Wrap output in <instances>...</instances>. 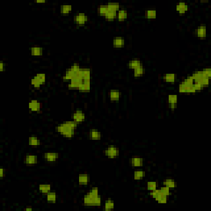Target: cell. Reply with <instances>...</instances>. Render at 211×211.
Here are the masks:
<instances>
[{"label":"cell","instance_id":"obj_1","mask_svg":"<svg viewBox=\"0 0 211 211\" xmlns=\"http://www.w3.org/2000/svg\"><path fill=\"white\" fill-rule=\"evenodd\" d=\"M68 88L88 93L91 89V70L89 68H80L68 83Z\"/></svg>","mask_w":211,"mask_h":211},{"label":"cell","instance_id":"obj_2","mask_svg":"<svg viewBox=\"0 0 211 211\" xmlns=\"http://www.w3.org/2000/svg\"><path fill=\"white\" fill-rule=\"evenodd\" d=\"M78 124L73 120H68L60 123L56 126V131L66 138H71L74 136Z\"/></svg>","mask_w":211,"mask_h":211},{"label":"cell","instance_id":"obj_3","mask_svg":"<svg viewBox=\"0 0 211 211\" xmlns=\"http://www.w3.org/2000/svg\"><path fill=\"white\" fill-rule=\"evenodd\" d=\"M83 204L86 206H100L102 204V197L98 187H93L84 195Z\"/></svg>","mask_w":211,"mask_h":211},{"label":"cell","instance_id":"obj_4","mask_svg":"<svg viewBox=\"0 0 211 211\" xmlns=\"http://www.w3.org/2000/svg\"><path fill=\"white\" fill-rule=\"evenodd\" d=\"M178 91L182 94H195L196 92L193 88V78L191 75L186 78L178 86Z\"/></svg>","mask_w":211,"mask_h":211},{"label":"cell","instance_id":"obj_5","mask_svg":"<svg viewBox=\"0 0 211 211\" xmlns=\"http://www.w3.org/2000/svg\"><path fill=\"white\" fill-rule=\"evenodd\" d=\"M46 81V75L44 73H38L33 76L31 80V84L35 88H40Z\"/></svg>","mask_w":211,"mask_h":211},{"label":"cell","instance_id":"obj_6","mask_svg":"<svg viewBox=\"0 0 211 211\" xmlns=\"http://www.w3.org/2000/svg\"><path fill=\"white\" fill-rule=\"evenodd\" d=\"M81 68L79 65V64H78V63H74L72 65L70 66V68H68L67 70L65 71V73L63 75V81L65 83H69L71 79H72V78H73V75L76 73L79 68Z\"/></svg>","mask_w":211,"mask_h":211},{"label":"cell","instance_id":"obj_7","mask_svg":"<svg viewBox=\"0 0 211 211\" xmlns=\"http://www.w3.org/2000/svg\"><path fill=\"white\" fill-rule=\"evenodd\" d=\"M150 195L159 204H167L168 202V196L163 195L160 189L157 188L154 191H150Z\"/></svg>","mask_w":211,"mask_h":211},{"label":"cell","instance_id":"obj_8","mask_svg":"<svg viewBox=\"0 0 211 211\" xmlns=\"http://www.w3.org/2000/svg\"><path fill=\"white\" fill-rule=\"evenodd\" d=\"M104 154L109 158L111 159H114L117 158L120 154V150L116 146L111 145L109 147H107L106 149L104 150Z\"/></svg>","mask_w":211,"mask_h":211},{"label":"cell","instance_id":"obj_9","mask_svg":"<svg viewBox=\"0 0 211 211\" xmlns=\"http://www.w3.org/2000/svg\"><path fill=\"white\" fill-rule=\"evenodd\" d=\"M88 21V17L83 13H79L76 14L73 18V22L78 26H84Z\"/></svg>","mask_w":211,"mask_h":211},{"label":"cell","instance_id":"obj_10","mask_svg":"<svg viewBox=\"0 0 211 211\" xmlns=\"http://www.w3.org/2000/svg\"><path fill=\"white\" fill-rule=\"evenodd\" d=\"M72 119H73L74 122H76L78 125V124H81V123L85 121L86 115L81 110H76L73 113V115H72Z\"/></svg>","mask_w":211,"mask_h":211},{"label":"cell","instance_id":"obj_11","mask_svg":"<svg viewBox=\"0 0 211 211\" xmlns=\"http://www.w3.org/2000/svg\"><path fill=\"white\" fill-rule=\"evenodd\" d=\"M195 36L196 37L200 39H204L206 38L207 36V28L205 24H200L197 28H195Z\"/></svg>","mask_w":211,"mask_h":211},{"label":"cell","instance_id":"obj_12","mask_svg":"<svg viewBox=\"0 0 211 211\" xmlns=\"http://www.w3.org/2000/svg\"><path fill=\"white\" fill-rule=\"evenodd\" d=\"M28 108L32 112H40L42 108V104L39 101L33 99L28 103Z\"/></svg>","mask_w":211,"mask_h":211},{"label":"cell","instance_id":"obj_13","mask_svg":"<svg viewBox=\"0 0 211 211\" xmlns=\"http://www.w3.org/2000/svg\"><path fill=\"white\" fill-rule=\"evenodd\" d=\"M24 163L28 166H34L38 163V157L34 154H28L24 157Z\"/></svg>","mask_w":211,"mask_h":211},{"label":"cell","instance_id":"obj_14","mask_svg":"<svg viewBox=\"0 0 211 211\" xmlns=\"http://www.w3.org/2000/svg\"><path fill=\"white\" fill-rule=\"evenodd\" d=\"M59 158V154L56 152H47L44 154L45 161L47 163H55Z\"/></svg>","mask_w":211,"mask_h":211},{"label":"cell","instance_id":"obj_15","mask_svg":"<svg viewBox=\"0 0 211 211\" xmlns=\"http://www.w3.org/2000/svg\"><path fill=\"white\" fill-rule=\"evenodd\" d=\"M177 101H178V98H177V94H169L168 98V106L171 110H175L177 107Z\"/></svg>","mask_w":211,"mask_h":211},{"label":"cell","instance_id":"obj_16","mask_svg":"<svg viewBox=\"0 0 211 211\" xmlns=\"http://www.w3.org/2000/svg\"><path fill=\"white\" fill-rule=\"evenodd\" d=\"M88 137L93 141H99L102 138V133L97 129H91L89 130Z\"/></svg>","mask_w":211,"mask_h":211},{"label":"cell","instance_id":"obj_17","mask_svg":"<svg viewBox=\"0 0 211 211\" xmlns=\"http://www.w3.org/2000/svg\"><path fill=\"white\" fill-rule=\"evenodd\" d=\"M129 163L134 168H141L143 164V160L141 157L134 156L129 159Z\"/></svg>","mask_w":211,"mask_h":211},{"label":"cell","instance_id":"obj_18","mask_svg":"<svg viewBox=\"0 0 211 211\" xmlns=\"http://www.w3.org/2000/svg\"><path fill=\"white\" fill-rule=\"evenodd\" d=\"M112 45H113V47L116 48V49H120V48H123L125 45V38L122 37H114L113 41H112Z\"/></svg>","mask_w":211,"mask_h":211},{"label":"cell","instance_id":"obj_19","mask_svg":"<svg viewBox=\"0 0 211 211\" xmlns=\"http://www.w3.org/2000/svg\"><path fill=\"white\" fill-rule=\"evenodd\" d=\"M121 98V93L118 89H111L109 93V98L112 102H118Z\"/></svg>","mask_w":211,"mask_h":211},{"label":"cell","instance_id":"obj_20","mask_svg":"<svg viewBox=\"0 0 211 211\" xmlns=\"http://www.w3.org/2000/svg\"><path fill=\"white\" fill-rule=\"evenodd\" d=\"M176 10L180 15H183L189 10V6L186 3H178L176 6Z\"/></svg>","mask_w":211,"mask_h":211},{"label":"cell","instance_id":"obj_21","mask_svg":"<svg viewBox=\"0 0 211 211\" xmlns=\"http://www.w3.org/2000/svg\"><path fill=\"white\" fill-rule=\"evenodd\" d=\"M30 53H31V55H32V56L39 57L43 55L44 50L41 46H35L31 47V49H30Z\"/></svg>","mask_w":211,"mask_h":211},{"label":"cell","instance_id":"obj_22","mask_svg":"<svg viewBox=\"0 0 211 211\" xmlns=\"http://www.w3.org/2000/svg\"><path fill=\"white\" fill-rule=\"evenodd\" d=\"M78 182L80 185L82 186H86L90 182V177H89L88 174L87 173H83V174H80L78 177Z\"/></svg>","mask_w":211,"mask_h":211},{"label":"cell","instance_id":"obj_23","mask_svg":"<svg viewBox=\"0 0 211 211\" xmlns=\"http://www.w3.org/2000/svg\"><path fill=\"white\" fill-rule=\"evenodd\" d=\"M142 65H143V64H142V62H141V60L139 59H130L129 63H128V68L129 69H133V70Z\"/></svg>","mask_w":211,"mask_h":211},{"label":"cell","instance_id":"obj_24","mask_svg":"<svg viewBox=\"0 0 211 211\" xmlns=\"http://www.w3.org/2000/svg\"><path fill=\"white\" fill-rule=\"evenodd\" d=\"M163 79L164 82L168 83H174L177 80V75L173 73H165L163 77Z\"/></svg>","mask_w":211,"mask_h":211},{"label":"cell","instance_id":"obj_25","mask_svg":"<svg viewBox=\"0 0 211 211\" xmlns=\"http://www.w3.org/2000/svg\"><path fill=\"white\" fill-rule=\"evenodd\" d=\"M128 18V12L125 9L120 8L118 12H117V16H116V19L119 22H124Z\"/></svg>","mask_w":211,"mask_h":211},{"label":"cell","instance_id":"obj_26","mask_svg":"<svg viewBox=\"0 0 211 211\" xmlns=\"http://www.w3.org/2000/svg\"><path fill=\"white\" fill-rule=\"evenodd\" d=\"M28 144L32 148H37L41 144V141L38 138V137L32 135V136H30L28 138Z\"/></svg>","mask_w":211,"mask_h":211},{"label":"cell","instance_id":"obj_27","mask_svg":"<svg viewBox=\"0 0 211 211\" xmlns=\"http://www.w3.org/2000/svg\"><path fill=\"white\" fill-rule=\"evenodd\" d=\"M38 190L41 194L46 195L50 191H51V185L50 184H41L39 186Z\"/></svg>","mask_w":211,"mask_h":211},{"label":"cell","instance_id":"obj_28","mask_svg":"<svg viewBox=\"0 0 211 211\" xmlns=\"http://www.w3.org/2000/svg\"><path fill=\"white\" fill-rule=\"evenodd\" d=\"M108 12H109V9H108L107 4H102L98 7V15H100V16L103 17V18H105V17L107 16V14L108 13Z\"/></svg>","mask_w":211,"mask_h":211},{"label":"cell","instance_id":"obj_29","mask_svg":"<svg viewBox=\"0 0 211 211\" xmlns=\"http://www.w3.org/2000/svg\"><path fill=\"white\" fill-rule=\"evenodd\" d=\"M72 9H73L72 5L64 4L60 6V13L64 16H68V14L70 13V12L72 11Z\"/></svg>","mask_w":211,"mask_h":211},{"label":"cell","instance_id":"obj_30","mask_svg":"<svg viewBox=\"0 0 211 211\" xmlns=\"http://www.w3.org/2000/svg\"><path fill=\"white\" fill-rule=\"evenodd\" d=\"M163 186H167L168 188L170 189H175L177 187V182L174 179H172V178H168V179H165L163 181Z\"/></svg>","mask_w":211,"mask_h":211},{"label":"cell","instance_id":"obj_31","mask_svg":"<svg viewBox=\"0 0 211 211\" xmlns=\"http://www.w3.org/2000/svg\"><path fill=\"white\" fill-rule=\"evenodd\" d=\"M46 200L49 203H52V204H55L57 200V195L55 191H50L46 195Z\"/></svg>","mask_w":211,"mask_h":211},{"label":"cell","instance_id":"obj_32","mask_svg":"<svg viewBox=\"0 0 211 211\" xmlns=\"http://www.w3.org/2000/svg\"><path fill=\"white\" fill-rule=\"evenodd\" d=\"M145 177V173L143 170H136L134 173V179L135 181H141Z\"/></svg>","mask_w":211,"mask_h":211},{"label":"cell","instance_id":"obj_33","mask_svg":"<svg viewBox=\"0 0 211 211\" xmlns=\"http://www.w3.org/2000/svg\"><path fill=\"white\" fill-rule=\"evenodd\" d=\"M107 7H108V9L110 11L116 12V13L120 9V6L118 3H108Z\"/></svg>","mask_w":211,"mask_h":211},{"label":"cell","instance_id":"obj_34","mask_svg":"<svg viewBox=\"0 0 211 211\" xmlns=\"http://www.w3.org/2000/svg\"><path fill=\"white\" fill-rule=\"evenodd\" d=\"M143 74H144V68L143 65L134 69V76L135 78H140Z\"/></svg>","mask_w":211,"mask_h":211},{"label":"cell","instance_id":"obj_35","mask_svg":"<svg viewBox=\"0 0 211 211\" xmlns=\"http://www.w3.org/2000/svg\"><path fill=\"white\" fill-rule=\"evenodd\" d=\"M146 18L149 20H153L157 18V11L154 9H148L146 11Z\"/></svg>","mask_w":211,"mask_h":211},{"label":"cell","instance_id":"obj_36","mask_svg":"<svg viewBox=\"0 0 211 211\" xmlns=\"http://www.w3.org/2000/svg\"><path fill=\"white\" fill-rule=\"evenodd\" d=\"M115 208V203L113 200H107L104 204V209L105 210H112Z\"/></svg>","mask_w":211,"mask_h":211},{"label":"cell","instance_id":"obj_37","mask_svg":"<svg viewBox=\"0 0 211 211\" xmlns=\"http://www.w3.org/2000/svg\"><path fill=\"white\" fill-rule=\"evenodd\" d=\"M116 16H117V13L116 12L110 11L109 10L108 13L107 14V16L105 17V18H106V20L111 22V21H114L115 19H116Z\"/></svg>","mask_w":211,"mask_h":211},{"label":"cell","instance_id":"obj_38","mask_svg":"<svg viewBox=\"0 0 211 211\" xmlns=\"http://www.w3.org/2000/svg\"><path fill=\"white\" fill-rule=\"evenodd\" d=\"M158 188V183L156 182H147V190L149 191H153Z\"/></svg>","mask_w":211,"mask_h":211},{"label":"cell","instance_id":"obj_39","mask_svg":"<svg viewBox=\"0 0 211 211\" xmlns=\"http://www.w3.org/2000/svg\"><path fill=\"white\" fill-rule=\"evenodd\" d=\"M171 189L168 188V187H167V186H162L161 188H160V191H161V192L163 194V195H167V196H168V195H171V191H170Z\"/></svg>","mask_w":211,"mask_h":211},{"label":"cell","instance_id":"obj_40","mask_svg":"<svg viewBox=\"0 0 211 211\" xmlns=\"http://www.w3.org/2000/svg\"><path fill=\"white\" fill-rule=\"evenodd\" d=\"M5 66H6V64H5L4 62L3 61L0 62V71H1V72H3V71H4Z\"/></svg>","mask_w":211,"mask_h":211},{"label":"cell","instance_id":"obj_41","mask_svg":"<svg viewBox=\"0 0 211 211\" xmlns=\"http://www.w3.org/2000/svg\"><path fill=\"white\" fill-rule=\"evenodd\" d=\"M4 174H5V169L4 168H0V177H1V179H3V178L4 177Z\"/></svg>","mask_w":211,"mask_h":211},{"label":"cell","instance_id":"obj_42","mask_svg":"<svg viewBox=\"0 0 211 211\" xmlns=\"http://www.w3.org/2000/svg\"><path fill=\"white\" fill-rule=\"evenodd\" d=\"M36 3H45L46 1H45V0H42V1H39V0H37V1H36Z\"/></svg>","mask_w":211,"mask_h":211},{"label":"cell","instance_id":"obj_43","mask_svg":"<svg viewBox=\"0 0 211 211\" xmlns=\"http://www.w3.org/2000/svg\"><path fill=\"white\" fill-rule=\"evenodd\" d=\"M32 209H32V208H26V209H24V210H31V211H32Z\"/></svg>","mask_w":211,"mask_h":211}]
</instances>
